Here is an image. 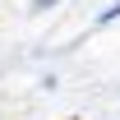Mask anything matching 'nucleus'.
<instances>
[{
  "mask_svg": "<svg viewBox=\"0 0 120 120\" xmlns=\"http://www.w3.org/2000/svg\"><path fill=\"white\" fill-rule=\"evenodd\" d=\"M111 19H120V0H116V5H106L102 14H97V23H111Z\"/></svg>",
  "mask_w": 120,
  "mask_h": 120,
  "instance_id": "1",
  "label": "nucleus"
}]
</instances>
